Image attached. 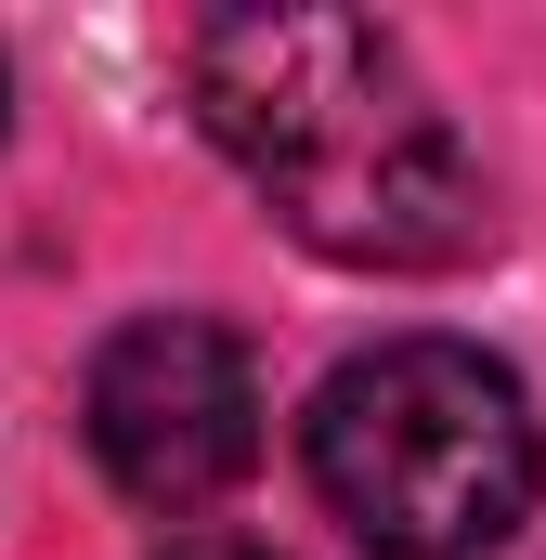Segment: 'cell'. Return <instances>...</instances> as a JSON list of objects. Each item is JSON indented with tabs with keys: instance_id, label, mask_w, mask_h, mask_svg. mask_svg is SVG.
Listing matches in <instances>:
<instances>
[{
	"instance_id": "1",
	"label": "cell",
	"mask_w": 546,
	"mask_h": 560,
	"mask_svg": "<svg viewBox=\"0 0 546 560\" xmlns=\"http://www.w3.org/2000/svg\"><path fill=\"white\" fill-rule=\"evenodd\" d=\"M182 92L273 222L352 275H442L495 235L482 156L365 13H222L182 39Z\"/></svg>"
},
{
	"instance_id": "2",
	"label": "cell",
	"mask_w": 546,
	"mask_h": 560,
	"mask_svg": "<svg viewBox=\"0 0 546 560\" xmlns=\"http://www.w3.org/2000/svg\"><path fill=\"white\" fill-rule=\"evenodd\" d=\"M312 495L378 560H482L534 509V405L468 339H378L312 392Z\"/></svg>"
},
{
	"instance_id": "3",
	"label": "cell",
	"mask_w": 546,
	"mask_h": 560,
	"mask_svg": "<svg viewBox=\"0 0 546 560\" xmlns=\"http://www.w3.org/2000/svg\"><path fill=\"white\" fill-rule=\"evenodd\" d=\"M79 418H92L105 482H118L131 509H169V522H182V509L235 495L248 456H261V378H248V339L209 326V313H143V326H118V339L92 352Z\"/></svg>"
},
{
	"instance_id": "4",
	"label": "cell",
	"mask_w": 546,
	"mask_h": 560,
	"mask_svg": "<svg viewBox=\"0 0 546 560\" xmlns=\"http://www.w3.org/2000/svg\"><path fill=\"white\" fill-rule=\"evenodd\" d=\"M169 560H273V548H248V535H182Z\"/></svg>"
}]
</instances>
